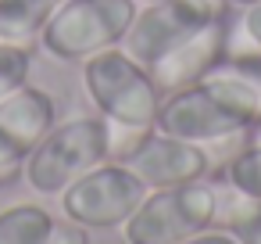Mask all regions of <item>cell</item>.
<instances>
[{"instance_id": "4", "label": "cell", "mask_w": 261, "mask_h": 244, "mask_svg": "<svg viewBox=\"0 0 261 244\" xmlns=\"http://www.w3.org/2000/svg\"><path fill=\"white\" fill-rule=\"evenodd\" d=\"M140 0H65L47 22L40 47L58 61H86L100 51L122 47Z\"/></svg>"}, {"instance_id": "2", "label": "cell", "mask_w": 261, "mask_h": 244, "mask_svg": "<svg viewBox=\"0 0 261 244\" xmlns=\"http://www.w3.org/2000/svg\"><path fill=\"white\" fill-rule=\"evenodd\" d=\"M83 86L97 115L125 129H154L158 108L165 101L150 69L140 65L125 47L100 51L83 61Z\"/></svg>"}, {"instance_id": "8", "label": "cell", "mask_w": 261, "mask_h": 244, "mask_svg": "<svg viewBox=\"0 0 261 244\" xmlns=\"http://www.w3.org/2000/svg\"><path fill=\"white\" fill-rule=\"evenodd\" d=\"M118 162H125L147 183V190L175 187V183H190V180H207V172H211V151L207 147L168 137L161 129L140 133Z\"/></svg>"}, {"instance_id": "18", "label": "cell", "mask_w": 261, "mask_h": 244, "mask_svg": "<svg viewBox=\"0 0 261 244\" xmlns=\"http://www.w3.org/2000/svg\"><path fill=\"white\" fill-rule=\"evenodd\" d=\"M236 29H240L243 40H247L243 51H257V54H261V0H254V4L240 8V22H236Z\"/></svg>"}, {"instance_id": "15", "label": "cell", "mask_w": 261, "mask_h": 244, "mask_svg": "<svg viewBox=\"0 0 261 244\" xmlns=\"http://www.w3.org/2000/svg\"><path fill=\"white\" fill-rule=\"evenodd\" d=\"M229 194H232V205L225 212V230L236 237V244H261V201L247 197L232 187H229Z\"/></svg>"}, {"instance_id": "17", "label": "cell", "mask_w": 261, "mask_h": 244, "mask_svg": "<svg viewBox=\"0 0 261 244\" xmlns=\"http://www.w3.org/2000/svg\"><path fill=\"white\" fill-rule=\"evenodd\" d=\"M25 151H18L8 137H0V187H11V183H18L22 180V172H25Z\"/></svg>"}, {"instance_id": "11", "label": "cell", "mask_w": 261, "mask_h": 244, "mask_svg": "<svg viewBox=\"0 0 261 244\" xmlns=\"http://www.w3.org/2000/svg\"><path fill=\"white\" fill-rule=\"evenodd\" d=\"M54 122H58V104L43 86L25 83L0 101V137H8L25 154L47 137Z\"/></svg>"}, {"instance_id": "22", "label": "cell", "mask_w": 261, "mask_h": 244, "mask_svg": "<svg viewBox=\"0 0 261 244\" xmlns=\"http://www.w3.org/2000/svg\"><path fill=\"white\" fill-rule=\"evenodd\" d=\"M140 4H150V0H140Z\"/></svg>"}, {"instance_id": "12", "label": "cell", "mask_w": 261, "mask_h": 244, "mask_svg": "<svg viewBox=\"0 0 261 244\" xmlns=\"http://www.w3.org/2000/svg\"><path fill=\"white\" fill-rule=\"evenodd\" d=\"M65 0H0V40L33 47Z\"/></svg>"}, {"instance_id": "3", "label": "cell", "mask_w": 261, "mask_h": 244, "mask_svg": "<svg viewBox=\"0 0 261 244\" xmlns=\"http://www.w3.org/2000/svg\"><path fill=\"white\" fill-rule=\"evenodd\" d=\"M218 223V190L207 180L154 187L125 219V244H175Z\"/></svg>"}, {"instance_id": "7", "label": "cell", "mask_w": 261, "mask_h": 244, "mask_svg": "<svg viewBox=\"0 0 261 244\" xmlns=\"http://www.w3.org/2000/svg\"><path fill=\"white\" fill-rule=\"evenodd\" d=\"M154 129L190 140V144H200V147H218V144H229V140L250 133V126H243L204 83L165 94Z\"/></svg>"}, {"instance_id": "6", "label": "cell", "mask_w": 261, "mask_h": 244, "mask_svg": "<svg viewBox=\"0 0 261 244\" xmlns=\"http://www.w3.org/2000/svg\"><path fill=\"white\" fill-rule=\"evenodd\" d=\"M229 8V0H150V4H140L122 47L150 69L172 47H179L186 36H193L200 26L225 15Z\"/></svg>"}, {"instance_id": "10", "label": "cell", "mask_w": 261, "mask_h": 244, "mask_svg": "<svg viewBox=\"0 0 261 244\" xmlns=\"http://www.w3.org/2000/svg\"><path fill=\"white\" fill-rule=\"evenodd\" d=\"M243 126H261V54L257 51H229L204 79H200Z\"/></svg>"}, {"instance_id": "13", "label": "cell", "mask_w": 261, "mask_h": 244, "mask_svg": "<svg viewBox=\"0 0 261 244\" xmlns=\"http://www.w3.org/2000/svg\"><path fill=\"white\" fill-rule=\"evenodd\" d=\"M54 226V212L36 201H18L0 208V244H43Z\"/></svg>"}, {"instance_id": "16", "label": "cell", "mask_w": 261, "mask_h": 244, "mask_svg": "<svg viewBox=\"0 0 261 244\" xmlns=\"http://www.w3.org/2000/svg\"><path fill=\"white\" fill-rule=\"evenodd\" d=\"M29 69H33V47L0 40V101L29 83Z\"/></svg>"}, {"instance_id": "20", "label": "cell", "mask_w": 261, "mask_h": 244, "mask_svg": "<svg viewBox=\"0 0 261 244\" xmlns=\"http://www.w3.org/2000/svg\"><path fill=\"white\" fill-rule=\"evenodd\" d=\"M175 244H236V237H232L229 230L207 226V230H200V233H193V237H186V240H175Z\"/></svg>"}, {"instance_id": "1", "label": "cell", "mask_w": 261, "mask_h": 244, "mask_svg": "<svg viewBox=\"0 0 261 244\" xmlns=\"http://www.w3.org/2000/svg\"><path fill=\"white\" fill-rule=\"evenodd\" d=\"M111 158V126L100 115H72L47 129L29 151L22 183L40 197H61L79 176Z\"/></svg>"}, {"instance_id": "9", "label": "cell", "mask_w": 261, "mask_h": 244, "mask_svg": "<svg viewBox=\"0 0 261 244\" xmlns=\"http://www.w3.org/2000/svg\"><path fill=\"white\" fill-rule=\"evenodd\" d=\"M232 40H236V18H232V8H229L225 15H218L207 26H200L193 36H186L179 47H172L161 61H154L150 76L161 86V94H172V90H182V86H197L232 51Z\"/></svg>"}, {"instance_id": "14", "label": "cell", "mask_w": 261, "mask_h": 244, "mask_svg": "<svg viewBox=\"0 0 261 244\" xmlns=\"http://www.w3.org/2000/svg\"><path fill=\"white\" fill-rule=\"evenodd\" d=\"M218 183H229L232 190H240V194L261 201V140H250V137H247V144L236 147V151L222 162Z\"/></svg>"}, {"instance_id": "5", "label": "cell", "mask_w": 261, "mask_h": 244, "mask_svg": "<svg viewBox=\"0 0 261 244\" xmlns=\"http://www.w3.org/2000/svg\"><path fill=\"white\" fill-rule=\"evenodd\" d=\"M143 197H147V183L125 162L108 158L86 176H79L58 201H61V215L86 230H122Z\"/></svg>"}, {"instance_id": "21", "label": "cell", "mask_w": 261, "mask_h": 244, "mask_svg": "<svg viewBox=\"0 0 261 244\" xmlns=\"http://www.w3.org/2000/svg\"><path fill=\"white\" fill-rule=\"evenodd\" d=\"M232 8H247V4H254V0H229Z\"/></svg>"}, {"instance_id": "19", "label": "cell", "mask_w": 261, "mask_h": 244, "mask_svg": "<svg viewBox=\"0 0 261 244\" xmlns=\"http://www.w3.org/2000/svg\"><path fill=\"white\" fill-rule=\"evenodd\" d=\"M43 244H90V230L72 223V219H54V226H50Z\"/></svg>"}]
</instances>
